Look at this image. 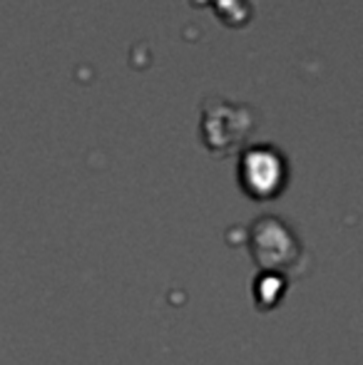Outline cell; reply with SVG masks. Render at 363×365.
Masks as SVG:
<instances>
[{"mask_svg": "<svg viewBox=\"0 0 363 365\" xmlns=\"http://www.w3.org/2000/svg\"><path fill=\"white\" fill-rule=\"evenodd\" d=\"M284 179V162L269 147H254L242 157V184L254 197H272Z\"/></svg>", "mask_w": 363, "mask_h": 365, "instance_id": "obj_2", "label": "cell"}, {"mask_svg": "<svg viewBox=\"0 0 363 365\" xmlns=\"http://www.w3.org/2000/svg\"><path fill=\"white\" fill-rule=\"evenodd\" d=\"M254 120L247 107L232 105L224 100H209L204 110V135L212 149H229L234 142L247 137Z\"/></svg>", "mask_w": 363, "mask_h": 365, "instance_id": "obj_1", "label": "cell"}]
</instances>
